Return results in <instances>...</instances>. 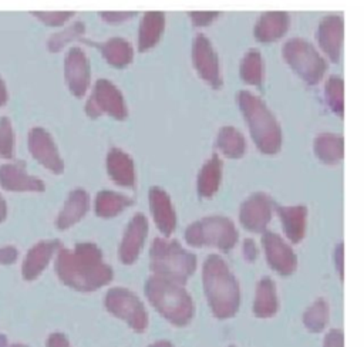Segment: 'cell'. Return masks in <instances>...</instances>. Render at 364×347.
Instances as JSON below:
<instances>
[{
    "label": "cell",
    "mask_w": 364,
    "mask_h": 347,
    "mask_svg": "<svg viewBox=\"0 0 364 347\" xmlns=\"http://www.w3.org/2000/svg\"><path fill=\"white\" fill-rule=\"evenodd\" d=\"M216 149L226 158L237 159L242 158L246 151V141L242 132L232 127L225 125L219 129L216 135Z\"/></svg>",
    "instance_id": "f1b7e54d"
},
{
    "label": "cell",
    "mask_w": 364,
    "mask_h": 347,
    "mask_svg": "<svg viewBox=\"0 0 364 347\" xmlns=\"http://www.w3.org/2000/svg\"><path fill=\"white\" fill-rule=\"evenodd\" d=\"M195 253L179 242L155 237L149 247V269L154 274L185 284L196 270Z\"/></svg>",
    "instance_id": "5b68a950"
},
{
    "label": "cell",
    "mask_w": 364,
    "mask_h": 347,
    "mask_svg": "<svg viewBox=\"0 0 364 347\" xmlns=\"http://www.w3.org/2000/svg\"><path fill=\"white\" fill-rule=\"evenodd\" d=\"M316 156L327 165L337 164L343 159V138L331 132H323L314 139Z\"/></svg>",
    "instance_id": "f546056e"
},
{
    "label": "cell",
    "mask_w": 364,
    "mask_h": 347,
    "mask_svg": "<svg viewBox=\"0 0 364 347\" xmlns=\"http://www.w3.org/2000/svg\"><path fill=\"white\" fill-rule=\"evenodd\" d=\"M144 292L152 307L171 324L183 327L191 323L195 304L185 284L152 274L146 279Z\"/></svg>",
    "instance_id": "3957f363"
},
{
    "label": "cell",
    "mask_w": 364,
    "mask_h": 347,
    "mask_svg": "<svg viewBox=\"0 0 364 347\" xmlns=\"http://www.w3.org/2000/svg\"><path fill=\"white\" fill-rule=\"evenodd\" d=\"M84 111L92 119L108 115L117 121H124L129 114L122 91L108 78H98L94 82Z\"/></svg>",
    "instance_id": "52a82bcc"
},
{
    "label": "cell",
    "mask_w": 364,
    "mask_h": 347,
    "mask_svg": "<svg viewBox=\"0 0 364 347\" xmlns=\"http://www.w3.org/2000/svg\"><path fill=\"white\" fill-rule=\"evenodd\" d=\"M290 24L289 14L284 11H266L255 24V37L259 41H274L286 34Z\"/></svg>",
    "instance_id": "4316f807"
},
{
    "label": "cell",
    "mask_w": 364,
    "mask_h": 347,
    "mask_svg": "<svg viewBox=\"0 0 364 347\" xmlns=\"http://www.w3.org/2000/svg\"><path fill=\"white\" fill-rule=\"evenodd\" d=\"M9 101V91H7V85L6 81L3 80V77L0 75V107L6 105Z\"/></svg>",
    "instance_id": "ee69618b"
},
{
    "label": "cell",
    "mask_w": 364,
    "mask_h": 347,
    "mask_svg": "<svg viewBox=\"0 0 364 347\" xmlns=\"http://www.w3.org/2000/svg\"><path fill=\"white\" fill-rule=\"evenodd\" d=\"M16 149V134L11 119L6 115L0 117V156L11 159Z\"/></svg>",
    "instance_id": "e575fe53"
},
{
    "label": "cell",
    "mask_w": 364,
    "mask_h": 347,
    "mask_svg": "<svg viewBox=\"0 0 364 347\" xmlns=\"http://www.w3.org/2000/svg\"><path fill=\"white\" fill-rule=\"evenodd\" d=\"M104 306L112 316L124 320L134 331L142 333L148 327V313L141 299L125 287H112L104 296Z\"/></svg>",
    "instance_id": "9c48e42d"
},
{
    "label": "cell",
    "mask_w": 364,
    "mask_h": 347,
    "mask_svg": "<svg viewBox=\"0 0 364 347\" xmlns=\"http://www.w3.org/2000/svg\"><path fill=\"white\" fill-rule=\"evenodd\" d=\"M282 53L290 68L307 84H317L323 78L326 63L318 51L303 38H290L283 44Z\"/></svg>",
    "instance_id": "ba28073f"
},
{
    "label": "cell",
    "mask_w": 364,
    "mask_h": 347,
    "mask_svg": "<svg viewBox=\"0 0 364 347\" xmlns=\"http://www.w3.org/2000/svg\"><path fill=\"white\" fill-rule=\"evenodd\" d=\"M47 347H71L68 338L63 333H51L46 341Z\"/></svg>",
    "instance_id": "b9f144b4"
},
{
    "label": "cell",
    "mask_w": 364,
    "mask_h": 347,
    "mask_svg": "<svg viewBox=\"0 0 364 347\" xmlns=\"http://www.w3.org/2000/svg\"><path fill=\"white\" fill-rule=\"evenodd\" d=\"M273 212H276L273 199L263 192H256L242 202L239 222L249 232L263 233L273 218Z\"/></svg>",
    "instance_id": "4fadbf2b"
},
{
    "label": "cell",
    "mask_w": 364,
    "mask_h": 347,
    "mask_svg": "<svg viewBox=\"0 0 364 347\" xmlns=\"http://www.w3.org/2000/svg\"><path fill=\"white\" fill-rule=\"evenodd\" d=\"M183 239L193 247H216L220 252H229L236 246L239 233L229 218L213 215L192 222L185 229Z\"/></svg>",
    "instance_id": "8992f818"
},
{
    "label": "cell",
    "mask_w": 364,
    "mask_h": 347,
    "mask_svg": "<svg viewBox=\"0 0 364 347\" xmlns=\"http://www.w3.org/2000/svg\"><path fill=\"white\" fill-rule=\"evenodd\" d=\"M242 253H243V257L246 262H255L257 255H259V250H257V246L255 243L253 239L250 237H246L243 240V245H242Z\"/></svg>",
    "instance_id": "ab89813d"
},
{
    "label": "cell",
    "mask_w": 364,
    "mask_h": 347,
    "mask_svg": "<svg viewBox=\"0 0 364 347\" xmlns=\"http://www.w3.org/2000/svg\"><path fill=\"white\" fill-rule=\"evenodd\" d=\"M239 74L240 78L250 85L259 87L263 81V58L262 54L259 53V50L256 48H250L247 50L242 60H240V65H239Z\"/></svg>",
    "instance_id": "4dcf8cb0"
},
{
    "label": "cell",
    "mask_w": 364,
    "mask_h": 347,
    "mask_svg": "<svg viewBox=\"0 0 364 347\" xmlns=\"http://www.w3.org/2000/svg\"><path fill=\"white\" fill-rule=\"evenodd\" d=\"M148 219L144 213L138 212L129 219L118 246V259L122 265L129 266L138 260L148 236Z\"/></svg>",
    "instance_id": "9a60e30c"
},
{
    "label": "cell",
    "mask_w": 364,
    "mask_h": 347,
    "mask_svg": "<svg viewBox=\"0 0 364 347\" xmlns=\"http://www.w3.org/2000/svg\"><path fill=\"white\" fill-rule=\"evenodd\" d=\"M95 47L111 67L125 68L134 60V47L124 37H109L101 43H97Z\"/></svg>",
    "instance_id": "d4e9b609"
},
{
    "label": "cell",
    "mask_w": 364,
    "mask_h": 347,
    "mask_svg": "<svg viewBox=\"0 0 364 347\" xmlns=\"http://www.w3.org/2000/svg\"><path fill=\"white\" fill-rule=\"evenodd\" d=\"M61 247L58 239H46L34 243L26 253L21 263V276L24 280H36L48 266L51 259Z\"/></svg>",
    "instance_id": "2e32d148"
},
{
    "label": "cell",
    "mask_w": 364,
    "mask_h": 347,
    "mask_svg": "<svg viewBox=\"0 0 364 347\" xmlns=\"http://www.w3.org/2000/svg\"><path fill=\"white\" fill-rule=\"evenodd\" d=\"M230 347H233V346H230Z\"/></svg>",
    "instance_id": "c3c4849f"
},
{
    "label": "cell",
    "mask_w": 364,
    "mask_h": 347,
    "mask_svg": "<svg viewBox=\"0 0 364 347\" xmlns=\"http://www.w3.org/2000/svg\"><path fill=\"white\" fill-rule=\"evenodd\" d=\"M31 14L47 27H64L74 11H33Z\"/></svg>",
    "instance_id": "d590c367"
},
{
    "label": "cell",
    "mask_w": 364,
    "mask_h": 347,
    "mask_svg": "<svg viewBox=\"0 0 364 347\" xmlns=\"http://www.w3.org/2000/svg\"><path fill=\"white\" fill-rule=\"evenodd\" d=\"M236 101L256 148L266 155L279 152L282 146V129L267 105L247 90L239 91Z\"/></svg>",
    "instance_id": "277c9868"
},
{
    "label": "cell",
    "mask_w": 364,
    "mask_h": 347,
    "mask_svg": "<svg viewBox=\"0 0 364 347\" xmlns=\"http://www.w3.org/2000/svg\"><path fill=\"white\" fill-rule=\"evenodd\" d=\"M17 256H18V250L11 245L0 247V265H4V266L13 265L17 260Z\"/></svg>",
    "instance_id": "60d3db41"
},
{
    "label": "cell",
    "mask_w": 364,
    "mask_h": 347,
    "mask_svg": "<svg viewBox=\"0 0 364 347\" xmlns=\"http://www.w3.org/2000/svg\"><path fill=\"white\" fill-rule=\"evenodd\" d=\"M219 13L218 11H191L189 18L193 27H206L210 23H213L218 18Z\"/></svg>",
    "instance_id": "8d00e7d4"
},
{
    "label": "cell",
    "mask_w": 364,
    "mask_h": 347,
    "mask_svg": "<svg viewBox=\"0 0 364 347\" xmlns=\"http://www.w3.org/2000/svg\"><path fill=\"white\" fill-rule=\"evenodd\" d=\"M148 347H173V346H172V343L168 341V340H159V341H155V343L149 344Z\"/></svg>",
    "instance_id": "7dc6e473"
},
{
    "label": "cell",
    "mask_w": 364,
    "mask_h": 347,
    "mask_svg": "<svg viewBox=\"0 0 364 347\" xmlns=\"http://www.w3.org/2000/svg\"><path fill=\"white\" fill-rule=\"evenodd\" d=\"M279 310V297L276 290V283L269 277L263 276L256 284L255 300H253V314L259 319H270Z\"/></svg>",
    "instance_id": "484cf974"
},
{
    "label": "cell",
    "mask_w": 364,
    "mask_h": 347,
    "mask_svg": "<svg viewBox=\"0 0 364 347\" xmlns=\"http://www.w3.org/2000/svg\"><path fill=\"white\" fill-rule=\"evenodd\" d=\"M222 159L218 154H212L200 166L196 176V192L200 198H212L222 182Z\"/></svg>",
    "instance_id": "cb8c5ba5"
},
{
    "label": "cell",
    "mask_w": 364,
    "mask_h": 347,
    "mask_svg": "<svg viewBox=\"0 0 364 347\" xmlns=\"http://www.w3.org/2000/svg\"><path fill=\"white\" fill-rule=\"evenodd\" d=\"M344 247H343V243H338L336 246V250H334V262H336V269L338 272V276L343 279V270H344Z\"/></svg>",
    "instance_id": "7bdbcfd3"
},
{
    "label": "cell",
    "mask_w": 364,
    "mask_h": 347,
    "mask_svg": "<svg viewBox=\"0 0 364 347\" xmlns=\"http://www.w3.org/2000/svg\"><path fill=\"white\" fill-rule=\"evenodd\" d=\"M90 195L82 188H74L67 195L63 208L60 209L55 218V226L60 230L70 229L75 223H78L90 209Z\"/></svg>",
    "instance_id": "44dd1931"
},
{
    "label": "cell",
    "mask_w": 364,
    "mask_h": 347,
    "mask_svg": "<svg viewBox=\"0 0 364 347\" xmlns=\"http://www.w3.org/2000/svg\"><path fill=\"white\" fill-rule=\"evenodd\" d=\"M148 203L158 230L165 237L171 236L176 228L178 218L169 193L159 186H152L148 191Z\"/></svg>",
    "instance_id": "ac0fdd59"
},
{
    "label": "cell",
    "mask_w": 364,
    "mask_h": 347,
    "mask_svg": "<svg viewBox=\"0 0 364 347\" xmlns=\"http://www.w3.org/2000/svg\"><path fill=\"white\" fill-rule=\"evenodd\" d=\"M0 347H28V346L20 344V343H9L7 337L4 334H0Z\"/></svg>",
    "instance_id": "f6af8a7d"
},
{
    "label": "cell",
    "mask_w": 364,
    "mask_h": 347,
    "mask_svg": "<svg viewBox=\"0 0 364 347\" xmlns=\"http://www.w3.org/2000/svg\"><path fill=\"white\" fill-rule=\"evenodd\" d=\"M105 168L111 181L122 188H134L136 182L135 162L132 156L118 146L108 149L105 155Z\"/></svg>",
    "instance_id": "d6986e66"
},
{
    "label": "cell",
    "mask_w": 364,
    "mask_h": 347,
    "mask_svg": "<svg viewBox=\"0 0 364 347\" xmlns=\"http://www.w3.org/2000/svg\"><path fill=\"white\" fill-rule=\"evenodd\" d=\"M323 347H344V334L340 329H331L326 333Z\"/></svg>",
    "instance_id": "f35d334b"
},
{
    "label": "cell",
    "mask_w": 364,
    "mask_h": 347,
    "mask_svg": "<svg viewBox=\"0 0 364 347\" xmlns=\"http://www.w3.org/2000/svg\"><path fill=\"white\" fill-rule=\"evenodd\" d=\"M192 65L196 74L212 88L218 90L222 87V74L218 53L203 33H198L192 40L191 50Z\"/></svg>",
    "instance_id": "30bf717a"
},
{
    "label": "cell",
    "mask_w": 364,
    "mask_h": 347,
    "mask_svg": "<svg viewBox=\"0 0 364 347\" xmlns=\"http://www.w3.org/2000/svg\"><path fill=\"white\" fill-rule=\"evenodd\" d=\"M84 33H85V24L81 20H75V21L70 23L68 26L61 27L58 31L53 33L47 38V43H46L47 50L50 53H58L71 41L81 38L84 36Z\"/></svg>",
    "instance_id": "d6a6232c"
},
{
    "label": "cell",
    "mask_w": 364,
    "mask_h": 347,
    "mask_svg": "<svg viewBox=\"0 0 364 347\" xmlns=\"http://www.w3.org/2000/svg\"><path fill=\"white\" fill-rule=\"evenodd\" d=\"M316 40L321 51L333 63H337L343 46V18L338 16H326L317 27Z\"/></svg>",
    "instance_id": "ffe728a7"
},
{
    "label": "cell",
    "mask_w": 364,
    "mask_h": 347,
    "mask_svg": "<svg viewBox=\"0 0 364 347\" xmlns=\"http://www.w3.org/2000/svg\"><path fill=\"white\" fill-rule=\"evenodd\" d=\"M138 11H101V20L108 24H119L135 17Z\"/></svg>",
    "instance_id": "74e56055"
},
{
    "label": "cell",
    "mask_w": 364,
    "mask_h": 347,
    "mask_svg": "<svg viewBox=\"0 0 364 347\" xmlns=\"http://www.w3.org/2000/svg\"><path fill=\"white\" fill-rule=\"evenodd\" d=\"M166 18L162 11H145L139 20L138 34H136V48L141 53H145L154 48L164 31H165Z\"/></svg>",
    "instance_id": "7402d4cb"
},
{
    "label": "cell",
    "mask_w": 364,
    "mask_h": 347,
    "mask_svg": "<svg viewBox=\"0 0 364 347\" xmlns=\"http://www.w3.org/2000/svg\"><path fill=\"white\" fill-rule=\"evenodd\" d=\"M330 307L328 303L318 297L303 313V324L310 333H321L328 323Z\"/></svg>",
    "instance_id": "1f68e13d"
},
{
    "label": "cell",
    "mask_w": 364,
    "mask_h": 347,
    "mask_svg": "<svg viewBox=\"0 0 364 347\" xmlns=\"http://www.w3.org/2000/svg\"><path fill=\"white\" fill-rule=\"evenodd\" d=\"M343 95H344L343 80L337 75H331L326 81L324 98H326V102L330 107V110L337 115H343V108H344Z\"/></svg>",
    "instance_id": "836d02e7"
},
{
    "label": "cell",
    "mask_w": 364,
    "mask_h": 347,
    "mask_svg": "<svg viewBox=\"0 0 364 347\" xmlns=\"http://www.w3.org/2000/svg\"><path fill=\"white\" fill-rule=\"evenodd\" d=\"M202 284L208 306L216 319H230L237 313L240 286L229 265L219 255H210L205 259Z\"/></svg>",
    "instance_id": "7a4b0ae2"
},
{
    "label": "cell",
    "mask_w": 364,
    "mask_h": 347,
    "mask_svg": "<svg viewBox=\"0 0 364 347\" xmlns=\"http://www.w3.org/2000/svg\"><path fill=\"white\" fill-rule=\"evenodd\" d=\"M262 246L267 265L280 276H290L297 269V256L291 245L279 233L266 230L262 235Z\"/></svg>",
    "instance_id": "5bb4252c"
},
{
    "label": "cell",
    "mask_w": 364,
    "mask_h": 347,
    "mask_svg": "<svg viewBox=\"0 0 364 347\" xmlns=\"http://www.w3.org/2000/svg\"><path fill=\"white\" fill-rule=\"evenodd\" d=\"M7 218V202L4 201L3 195L0 193V223Z\"/></svg>",
    "instance_id": "bcb514c9"
},
{
    "label": "cell",
    "mask_w": 364,
    "mask_h": 347,
    "mask_svg": "<svg viewBox=\"0 0 364 347\" xmlns=\"http://www.w3.org/2000/svg\"><path fill=\"white\" fill-rule=\"evenodd\" d=\"M276 213L280 219L282 229L291 243H299L306 235L307 226V209L300 205L276 206Z\"/></svg>",
    "instance_id": "603a6c76"
},
{
    "label": "cell",
    "mask_w": 364,
    "mask_h": 347,
    "mask_svg": "<svg viewBox=\"0 0 364 347\" xmlns=\"http://www.w3.org/2000/svg\"><path fill=\"white\" fill-rule=\"evenodd\" d=\"M27 148L31 156L54 175L64 172V159L53 135L44 127H31L27 132Z\"/></svg>",
    "instance_id": "8fae6325"
},
{
    "label": "cell",
    "mask_w": 364,
    "mask_h": 347,
    "mask_svg": "<svg viewBox=\"0 0 364 347\" xmlns=\"http://www.w3.org/2000/svg\"><path fill=\"white\" fill-rule=\"evenodd\" d=\"M132 203L134 201L124 193L111 189H102L94 198V212L98 218L109 219L124 212Z\"/></svg>",
    "instance_id": "83f0119b"
},
{
    "label": "cell",
    "mask_w": 364,
    "mask_h": 347,
    "mask_svg": "<svg viewBox=\"0 0 364 347\" xmlns=\"http://www.w3.org/2000/svg\"><path fill=\"white\" fill-rule=\"evenodd\" d=\"M0 186L10 192H44L43 179L27 172L23 162H6L0 165Z\"/></svg>",
    "instance_id": "e0dca14e"
},
{
    "label": "cell",
    "mask_w": 364,
    "mask_h": 347,
    "mask_svg": "<svg viewBox=\"0 0 364 347\" xmlns=\"http://www.w3.org/2000/svg\"><path fill=\"white\" fill-rule=\"evenodd\" d=\"M63 73L68 91L77 98L84 97L91 85V64L82 48H68L64 55Z\"/></svg>",
    "instance_id": "7c38bea8"
},
{
    "label": "cell",
    "mask_w": 364,
    "mask_h": 347,
    "mask_svg": "<svg viewBox=\"0 0 364 347\" xmlns=\"http://www.w3.org/2000/svg\"><path fill=\"white\" fill-rule=\"evenodd\" d=\"M54 269L60 282L77 292L98 290L114 277L112 267L104 262L101 249L92 242L75 243L73 249L60 247Z\"/></svg>",
    "instance_id": "6da1fadb"
}]
</instances>
